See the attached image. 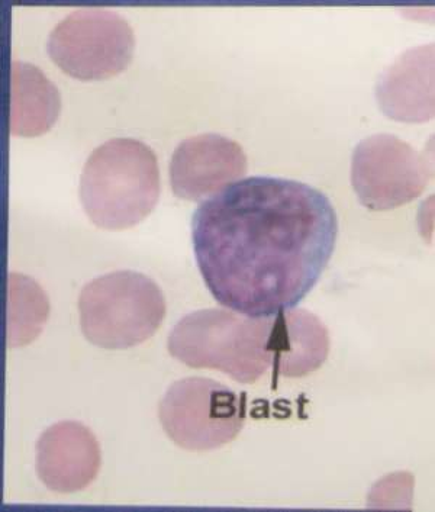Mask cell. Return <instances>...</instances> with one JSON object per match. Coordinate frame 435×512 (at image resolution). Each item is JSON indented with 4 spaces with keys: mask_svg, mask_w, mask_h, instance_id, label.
Listing matches in <instances>:
<instances>
[{
    "mask_svg": "<svg viewBox=\"0 0 435 512\" xmlns=\"http://www.w3.org/2000/svg\"><path fill=\"white\" fill-rule=\"evenodd\" d=\"M337 214L314 186L253 176L203 201L192 243L206 288L253 318L293 309L317 285L337 243Z\"/></svg>",
    "mask_w": 435,
    "mask_h": 512,
    "instance_id": "1",
    "label": "cell"
},
{
    "mask_svg": "<svg viewBox=\"0 0 435 512\" xmlns=\"http://www.w3.org/2000/svg\"><path fill=\"white\" fill-rule=\"evenodd\" d=\"M167 349L192 369L219 370L235 382L254 383L269 370L279 378L314 373L330 353V334L306 309L253 318L209 308L177 322Z\"/></svg>",
    "mask_w": 435,
    "mask_h": 512,
    "instance_id": "2",
    "label": "cell"
},
{
    "mask_svg": "<svg viewBox=\"0 0 435 512\" xmlns=\"http://www.w3.org/2000/svg\"><path fill=\"white\" fill-rule=\"evenodd\" d=\"M160 198L156 153L143 141L114 138L96 147L80 177V201L99 228L127 230L145 220Z\"/></svg>",
    "mask_w": 435,
    "mask_h": 512,
    "instance_id": "3",
    "label": "cell"
},
{
    "mask_svg": "<svg viewBox=\"0 0 435 512\" xmlns=\"http://www.w3.org/2000/svg\"><path fill=\"white\" fill-rule=\"evenodd\" d=\"M79 312L87 341L105 350H125L157 333L166 317V299L153 279L119 270L87 283Z\"/></svg>",
    "mask_w": 435,
    "mask_h": 512,
    "instance_id": "4",
    "label": "cell"
},
{
    "mask_svg": "<svg viewBox=\"0 0 435 512\" xmlns=\"http://www.w3.org/2000/svg\"><path fill=\"white\" fill-rule=\"evenodd\" d=\"M164 431L176 446L209 452L231 443L246 423V401L227 386L186 378L167 389L160 402Z\"/></svg>",
    "mask_w": 435,
    "mask_h": 512,
    "instance_id": "5",
    "label": "cell"
},
{
    "mask_svg": "<svg viewBox=\"0 0 435 512\" xmlns=\"http://www.w3.org/2000/svg\"><path fill=\"white\" fill-rule=\"evenodd\" d=\"M130 22L106 8H80L48 37L51 60L74 79L102 80L124 72L134 57Z\"/></svg>",
    "mask_w": 435,
    "mask_h": 512,
    "instance_id": "6",
    "label": "cell"
},
{
    "mask_svg": "<svg viewBox=\"0 0 435 512\" xmlns=\"http://www.w3.org/2000/svg\"><path fill=\"white\" fill-rule=\"evenodd\" d=\"M433 177V161L392 134L360 141L351 157V185L372 211H389L417 199Z\"/></svg>",
    "mask_w": 435,
    "mask_h": 512,
    "instance_id": "7",
    "label": "cell"
},
{
    "mask_svg": "<svg viewBox=\"0 0 435 512\" xmlns=\"http://www.w3.org/2000/svg\"><path fill=\"white\" fill-rule=\"evenodd\" d=\"M247 167L243 147L231 138L193 135L174 150L170 182L177 198L199 201L246 175Z\"/></svg>",
    "mask_w": 435,
    "mask_h": 512,
    "instance_id": "8",
    "label": "cell"
},
{
    "mask_svg": "<svg viewBox=\"0 0 435 512\" xmlns=\"http://www.w3.org/2000/svg\"><path fill=\"white\" fill-rule=\"evenodd\" d=\"M101 465L98 440L76 421L53 425L37 441V475L51 491H82L95 481Z\"/></svg>",
    "mask_w": 435,
    "mask_h": 512,
    "instance_id": "9",
    "label": "cell"
},
{
    "mask_svg": "<svg viewBox=\"0 0 435 512\" xmlns=\"http://www.w3.org/2000/svg\"><path fill=\"white\" fill-rule=\"evenodd\" d=\"M383 114L402 122L434 118V43L409 48L389 64L376 83Z\"/></svg>",
    "mask_w": 435,
    "mask_h": 512,
    "instance_id": "10",
    "label": "cell"
},
{
    "mask_svg": "<svg viewBox=\"0 0 435 512\" xmlns=\"http://www.w3.org/2000/svg\"><path fill=\"white\" fill-rule=\"evenodd\" d=\"M61 111L57 86L34 64L12 61L9 128L19 137H37L53 127Z\"/></svg>",
    "mask_w": 435,
    "mask_h": 512,
    "instance_id": "11",
    "label": "cell"
},
{
    "mask_svg": "<svg viewBox=\"0 0 435 512\" xmlns=\"http://www.w3.org/2000/svg\"><path fill=\"white\" fill-rule=\"evenodd\" d=\"M48 315V299L43 289L27 278L12 273L9 276V327L11 343L25 344L34 340Z\"/></svg>",
    "mask_w": 435,
    "mask_h": 512,
    "instance_id": "12",
    "label": "cell"
}]
</instances>
